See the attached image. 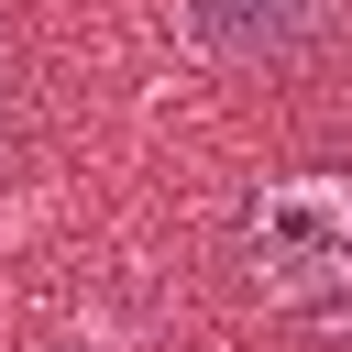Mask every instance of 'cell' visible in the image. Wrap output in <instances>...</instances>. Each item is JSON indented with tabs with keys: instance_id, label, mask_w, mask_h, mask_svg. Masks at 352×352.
<instances>
[{
	"instance_id": "1",
	"label": "cell",
	"mask_w": 352,
	"mask_h": 352,
	"mask_svg": "<svg viewBox=\"0 0 352 352\" xmlns=\"http://www.w3.org/2000/svg\"><path fill=\"white\" fill-rule=\"evenodd\" d=\"M231 264L264 308L352 330V165H286V176L242 187Z\"/></svg>"
},
{
	"instance_id": "2",
	"label": "cell",
	"mask_w": 352,
	"mask_h": 352,
	"mask_svg": "<svg viewBox=\"0 0 352 352\" xmlns=\"http://www.w3.org/2000/svg\"><path fill=\"white\" fill-rule=\"evenodd\" d=\"M165 22L220 77H308L341 55L352 0H165Z\"/></svg>"
}]
</instances>
